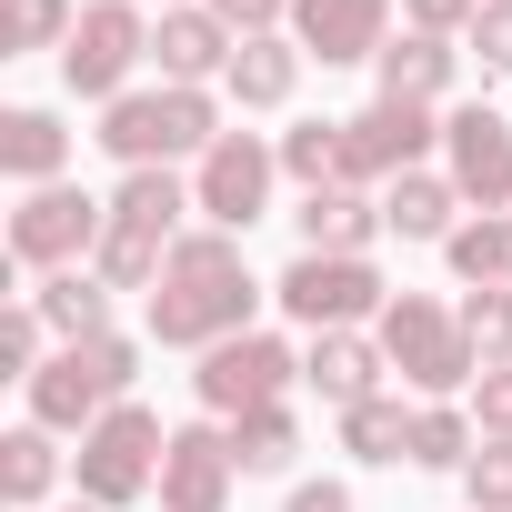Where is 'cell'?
<instances>
[{"label": "cell", "mask_w": 512, "mask_h": 512, "mask_svg": "<svg viewBox=\"0 0 512 512\" xmlns=\"http://www.w3.org/2000/svg\"><path fill=\"white\" fill-rule=\"evenodd\" d=\"M262 302H272V282H251V262H241L231 231H181L171 262H161V282L141 292V322H151L161 352H211L231 332H262V322H251Z\"/></svg>", "instance_id": "1"}, {"label": "cell", "mask_w": 512, "mask_h": 512, "mask_svg": "<svg viewBox=\"0 0 512 512\" xmlns=\"http://www.w3.org/2000/svg\"><path fill=\"white\" fill-rule=\"evenodd\" d=\"M121 171H171V161H201L211 141H221V101L211 91H121L111 111H101V131H91Z\"/></svg>", "instance_id": "2"}, {"label": "cell", "mask_w": 512, "mask_h": 512, "mask_svg": "<svg viewBox=\"0 0 512 512\" xmlns=\"http://www.w3.org/2000/svg\"><path fill=\"white\" fill-rule=\"evenodd\" d=\"M131 382H141V342L131 332H101V342H61L21 392H31V422L41 432H71L81 442L111 402H131Z\"/></svg>", "instance_id": "3"}, {"label": "cell", "mask_w": 512, "mask_h": 512, "mask_svg": "<svg viewBox=\"0 0 512 512\" xmlns=\"http://www.w3.org/2000/svg\"><path fill=\"white\" fill-rule=\"evenodd\" d=\"M181 211H191V181L181 171H121L111 191V231H101V282L111 292H151L161 262H171V241H181Z\"/></svg>", "instance_id": "4"}, {"label": "cell", "mask_w": 512, "mask_h": 512, "mask_svg": "<svg viewBox=\"0 0 512 512\" xmlns=\"http://www.w3.org/2000/svg\"><path fill=\"white\" fill-rule=\"evenodd\" d=\"M161 452H171V422H161L151 402H111V412L81 432V452H71V482H81V502H101V512H131L141 492H161Z\"/></svg>", "instance_id": "5"}, {"label": "cell", "mask_w": 512, "mask_h": 512, "mask_svg": "<svg viewBox=\"0 0 512 512\" xmlns=\"http://www.w3.org/2000/svg\"><path fill=\"white\" fill-rule=\"evenodd\" d=\"M372 342H382V362H392L422 402H452L462 382H482V362H472V342H462V312H442L432 292H392V312L372 322Z\"/></svg>", "instance_id": "6"}, {"label": "cell", "mask_w": 512, "mask_h": 512, "mask_svg": "<svg viewBox=\"0 0 512 512\" xmlns=\"http://www.w3.org/2000/svg\"><path fill=\"white\" fill-rule=\"evenodd\" d=\"M272 302L302 332H362L392 312V282L372 272V251H292V272L272 282Z\"/></svg>", "instance_id": "7"}, {"label": "cell", "mask_w": 512, "mask_h": 512, "mask_svg": "<svg viewBox=\"0 0 512 512\" xmlns=\"http://www.w3.org/2000/svg\"><path fill=\"white\" fill-rule=\"evenodd\" d=\"M101 231H111V201H91L81 181H51V191H21L11 211V272H91L101 262Z\"/></svg>", "instance_id": "8"}, {"label": "cell", "mask_w": 512, "mask_h": 512, "mask_svg": "<svg viewBox=\"0 0 512 512\" xmlns=\"http://www.w3.org/2000/svg\"><path fill=\"white\" fill-rule=\"evenodd\" d=\"M272 181H282V141L262 131H221L201 161H191V211L201 231H251V221H272Z\"/></svg>", "instance_id": "9"}, {"label": "cell", "mask_w": 512, "mask_h": 512, "mask_svg": "<svg viewBox=\"0 0 512 512\" xmlns=\"http://www.w3.org/2000/svg\"><path fill=\"white\" fill-rule=\"evenodd\" d=\"M432 151H442V111H422V101H362L352 121H342V181L352 191H392L402 171H432Z\"/></svg>", "instance_id": "10"}, {"label": "cell", "mask_w": 512, "mask_h": 512, "mask_svg": "<svg viewBox=\"0 0 512 512\" xmlns=\"http://www.w3.org/2000/svg\"><path fill=\"white\" fill-rule=\"evenodd\" d=\"M151 61V21H141V0H81V31L61 41V91L71 101H121L131 71Z\"/></svg>", "instance_id": "11"}, {"label": "cell", "mask_w": 512, "mask_h": 512, "mask_svg": "<svg viewBox=\"0 0 512 512\" xmlns=\"http://www.w3.org/2000/svg\"><path fill=\"white\" fill-rule=\"evenodd\" d=\"M292 382H302V352L282 332H231L191 372V392H201L211 422H241V412H262V402H292Z\"/></svg>", "instance_id": "12"}, {"label": "cell", "mask_w": 512, "mask_h": 512, "mask_svg": "<svg viewBox=\"0 0 512 512\" xmlns=\"http://www.w3.org/2000/svg\"><path fill=\"white\" fill-rule=\"evenodd\" d=\"M442 171H452L462 211H512V121L492 101L442 111Z\"/></svg>", "instance_id": "13"}, {"label": "cell", "mask_w": 512, "mask_h": 512, "mask_svg": "<svg viewBox=\"0 0 512 512\" xmlns=\"http://www.w3.org/2000/svg\"><path fill=\"white\" fill-rule=\"evenodd\" d=\"M231 482H241V462H231V422H171V452H161V512H221L231 502Z\"/></svg>", "instance_id": "14"}, {"label": "cell", "mask_w": 512, "mask_h": 512, "mask_svg": "<svg viewBox=\"0 0 512 512\" xmlns=\"http://www.w3.org/2000/svg\"><path fill=\"white\" fill-rule=\"evenodd\" d=\"M231 51H241V31L211 11V0H181V11L151 21V61H161L171 91H211V81L231 71Z\"/></svg>", "instance_id": "15"}, {"label": "cell", "mask_w": 512, "mask_h": 512, "mask_svg": "<svg viewBox=\"0 0 512 512\" xmlns=\"http://www.w3.org/2000/svg\"><path fill=\"white\" fill-rule=\"evenodd\" d=\"M292 41H302V61H322V71L382 61V41H392V0H292Z\"/></svg>", "instance_id": "16"}, {"label": "cell", "mask_w": 512, "mask_h": 512, "mask_svg": "<svg viewBox=\"0 0 512 512\" xmlns=\"http://www.w3.org/2000/svg\"><path fill=\"white\" fill-rule=\"evenodd\" d=\"M382 372H392V362H382V342H372V332H312V352H302V382H312L332 412L372 402V392H382Z\"/></svg>", "instance_id": "17"}, {"label": "cell", "mask_w": 512, "mask_h": 512, "mask_svg": "<svg viewBox=\"0 0 512 512\" xmlns=\"http://www.w3.org/2000/svg\"><path fill=\"white\" fill-rule=\"evenodd\" d=\"M0 171H11L21 191H51V181H71V131H61V111H41V101L0 111Z\"/></svg>", "instance_id": "18"}, {"label": "cell", "mask_w": 512, "mask_h": 512, "mask_svg": "<svg viewBox=\"0 0 512 512\" xmlns=\"http://www.w3.org/2000/svg\"><path fill=\"white\" fill-rule=\"evenodd\" d=\"M292 231H302V251H372L382 241V201L352 191V181H332V191H302Z\"/></svg>", "instance_id": "19"}, {"label": "cell", "mask_w": 512, "mask_h": 512, "mask_svg": "<svg viewBox=\"0 0 512 512\" xmlns=\"http://www.w3.org/2000/svg\"><path fill=\"white\" fill-rule=\"evenodd\" d=\"M221 91H231L241 111H282V101L302 91V41H292V31L241 41V51H231V71H221Z\"/></svg>", "instance_id": "20"}, {"label": "cell", "mask_w": 512, "mask_h": 512, "mask_svg": "<svg viewBox=\"0 0 512 512\" xmlns=\"http://www.w3.org/2000/svg\"><path fill=\"white\" fill-rule=\"evenodd\" d=\"M452 71H462V51H452V41H432V31H402V41H382V61H372L382 101H422V111L452 91Z\"/></svg>", "instance_id": "21"}, {"label": "cell", "mask_w": 512, "mask_h": 512, "mask_svg": "<svg viewBox=\"0 0 512 512\" xmlns=\"http://www.w3.org/2000/svg\"><path fill=\"white\" fill-rule=\"evenodd\" d=\"M382 231H402V241H452V231H462L452 171H402V181L382 191Z\"/></svg>", "instance_id": "22"}, {"label": "cell", "mask_w": 512, "mask_h": 512, "mask_svg": "<svg viewBox=\"0 0 512 512\" xmlns=\"http://www.w3.org/2000/svg\"><path fill=\"white\" fill-rule=\"evenodd\" d=\"M442 262L462 292H512V211H472L452 241H442Z\"/></svg>", "instance_id": "23"}, {"label": "cell", "mask_w": 512, "mask_h": 512, "mask_svg": "<svg viewBox=\"0 0 512 512\" xmlns=\"http://www.w3.org/2000/svg\"><path fill=\"white\" fill-rule=\"evenodd\" d=\"M51 482H61V432H41V422L0 432V502H11V512H41Z\"/></svg>", "instance_id": "24"}, {"label": "cell", "mask_w": 512, "mask_h": 512, "mask_svg": "<svg viewBox=\"0 0 512 512\" xmlns=\"http://www.w3.org/2000/svg\"><path fill=\"white\" fill-rule=\"evenodd\" d=\"M31 302H41V322H51L61 342H101V332H111V302H121V292H111L101 272H51V282H41Z\"/></svg>", "instance_id": "25"}, {"label": "cell", "mask_w": 512, "mask_h": 512, "mask_svg": "<svg viewBox=\"0 0 512 512\" xmlns=\"http://www.w3.org/2000/svg\"><path fill=\"white\" fill-rule=\"evenodd\" d=\"M332 422H342V452H352V462H372V472L412 462V402L372 392V402H352V412H332Z\"/></svg>", "instance_id": "26"}, {"label": "cell", "mask_w": 512, "mask_h": 512, "mask_svg": "<svg viewBox=\"0 0 512 512\" xmlns=\"http://www.w3.org/2000/svg\"><path fill=\"white\" fill-rule=\"evenodd\" d=\"M482 452V422L462 402H412V472H462Z\"/></svg>", "instance_id": "27"}, {"label": "cell", "mask_w": 512, "mask_h": 512, "mask_svg": "<svg viewBox=\"0 0 512 512\" xmlns=\"http://www.w3.org/2000/svg\"><path fill=\"white\" fill-rule=\"evenodd\" d=\"M292 452H302V412H292V402H262V412L231 422V462H241V482H251V472H292Z\"/></svg>", "instance_id": "28"}, {"label": "cell", "mask_w": 512, "mask_h": 512, "mask_svg": "<svg viewBox=\"0 0 512 512\" xmlns=\"http://www.w3.org/2000/svg\"><path fill=\"white\" fill-rule=\"evenodd\" d=\"M81 31L71 0H0V61H21V51H61Z\"/></svg>", "instance_id": "29"}, {"label": "cell", "mask_w": 512, "mask_h": 512, "mask_svg": "<svg viewBox=\"0 0 512 512\" xmlns=\"http://www.w3.org/2000/svg\"><path fill=\"white\" fill-rule=\"evenodd\" d=\"M282 181L332 191V181H342V121H292V131H282Z\"/></svg>", "instance_id": "30"}, {"label": "cell", "mask_w": 512, "mask_h": 512, "mask_svg": "<svg viewBox=\"0 0 512 512\" xmlns=\"http://www.w3.org/2000/svg\"><path fill=\"white\" fill-rule=\"evenodd\" d=\"M452 312H462L472 362H482V372H512V292H462Z\"/></svg>", "instance_id": "31"}, {"label": "cell", "mask_w": 512, "mask_h": 512, "mask_svg": "<svg viewBox=\"0 0 512 512\" xmlns=\"http://www.w3.org/2000/svg\"><path fill=\"white\" fill-rule=\"evenodd\" d=\"M462 502L472 512H512V432H482V452L462 462Z\"/></svg>", "instance_id": "32"}, {"label": "cell", "mask_w": 512, "mask_h": 512, "mask_svg": "<svg viewBox=\"0 0 512 512\" xmlns=\"http://www.w3.org/2000/svg\"><path fill=\"white\" fill-rule=\"evenodd\" d=\"M41 332H51V322H41V302H31V292L0 312V372H11V382H31V372L51 362V352H41Z\"/></svg>", "instance_id": "33"}, {"label": "cell", "mask_w": 512, "mask_h": 512, "mask_svg": "<svg viewBox=\"0 0 512 512\" xmlns=\"http://www.w3.org/2000/svg\"><path fill=\"white\" fill-rule=\"evenodd\" d=\"M462 51H472L492 81H512V0H482V21L462 31Z\"/></svg>", "instance_id": "34"}, {"label": "cell", "mask_w": 512, "mask_h": 512, "mask_svg": "<svg viewBox=\"0 0 512 512\" xmlns=\"http://www.w3.org/2000/svg\"><path fill=\"white\" fill-rule=\"evenodd\" d=\"M482 21V0H402V31H432V41H462Z\"/></svg>", "instance_id": "35"}, {"label": "cell", "mask_w": 512, "mask_h": 512, "mask_svg": "<svg viewBox=\"0 0 512 512\" xmlns=\"http://www.w3.org/2000/svg\"><path fill=\"white\" fill-rule=\"evenodd\" d=\"M211 11H221L241 41H262V31H292V0H211Z\"/></svg>", "instance_id": "36"}, {"label": "cell", "mask_w": 512, "mask_h": 512, "mask_svg": "<svg viewBox=\"0 0 512 512\" xmlns=\"http://www.w3.org/2000/svg\"><path fill=\"white\" fill-rule=\"evenodd\" d=\"M472 422L482 432H512V372H482L472 382Z\"/></svg>", "instance_id": "37"}, {"label": "cell", "mask_w": 512, "mask_h": 512, "mask_svg": "<svg viewBox=\"0 0 512 512\" xmlns=\"http://www.w3.org/2000/svg\"><path fill=\"white\" fill-rule=\"evenodd\" d=\"M282 512H362V502H352V482H332V472H322V482H292V502H282Z\"/></svg>", "instance_id": "38"}, {"label": "cell", "mask_w": 512, "mask_h": 512, "mask_svg": "<svg viewBox=\"0 0 512 512\" xmlns=\"http://www.w3.org/2000/svg\"><path fill=\"white\" fill-rule=\"evenodd\" d=\"M61 512H101V502H61Z\"/></svg>", "instance_id": "39"}, {"label": "cell", "mask_w": 512, "mask_h": 512, "mask_svg": "<svg viewBox=\"0 0 512 512\" xmlns=\"http://www.w3.org/2000/svg\"><path fill=\"white\" fill-rule=\"evenodd\" d=\"M161 11H181V0H161Z\"/></svg>", "instance_id": "40"}]
</instances>
